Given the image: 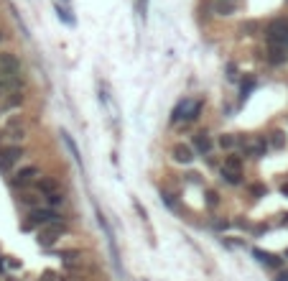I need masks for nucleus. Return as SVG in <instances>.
I'll list each match as a JSON object with an SVG mask.
<instances>
[{"label": "nucleus", "instance_id": "nucleus-17", "mask_svg": "<svg viewBox=\"0 0 288 281\" xmlns=\"http://www.w3.org/2000/svg\"><path fill=\"white\" fill-rule=\"evenodd\" d=\"M222 179H225L227 184H240V182H242V172H230V169L222 166Z\"/></svg>", "mask_w": 288, "mask_h": 281}, {"label": "nucleus", "instance_id": "nucleus-23", "mask_svg": "<svg viewBox=\"0 0 288 281\" xmlns=\"http://www.w3.org/2000/svg\"><path fill=\"white\" fill-rule=\"evenodd\" d=\"M250 192H253L255 197H260V194H265V189H263V187H258V184H255V187H250Z\"/></svg>", "mask_w": 288, "mask_h": 281}, {"label": "nucleus", "instance_id": "nucleus-18", "mask_svg": "<svg viewBox=\"0 0 288 281\" xmlns=\"http://www.w3.org/2000/svg\"><path fill=\"white\" fill-rule=\"evenodd\" d=\"M270 146L273 148H285V133L283 131H273L270 133Z\"/></svg>", "mask_w": 288, "mask_h": 281}, {"label": "nucleus", "instance_id": "nucleus-13", "mask_svg": "<svg viewBox=\"0 0 288 281\" xmlns=\"http://www.w3.org/2000/svg\"><path fill=\"white\" fill-rule=\"evenodd\" d=\"M18 202L26 205V207H31V210H36V207H41V197L38 194H31V192H21L18 194Z\"/></svg>", "mask_w": 288, "mask_h": 281}, {"label": "nucleus", "instance_id": "nucleus-8", "mask_svg": "<svg viewBox=\"0 0 288 281\" xmlns=\"http://www.w3.org/2000/svg\"><path fill=\"white\" fill-rule=\"evenodd\" d=\"M171 156H174L176 164H191V161H194V148H191L189 143H174Z\"/></svg>", "mask_w": 288, "mask_h": 281}, {"label": "nucleus", "instance_id": "nucleus-3", "mask_svg": "<svg viewBox=\"0 0 288 281\" xmlns=\"http://www.w3.org/2000/svg\"><path fill=\"white\" fill-rule=\"evenodd\" d=\"M265 38H268V44H283L288 46V21L283 18H275L265 26Z\"/></svg>", "mask_w": 288, "mask_h": 281}, {"label": "nucleus", "instance_id": "nucleus-20", "mask_svg": "<svg viewBox=\"0 0 288 281\" xmlns=\"http://www.w3.org/2000/svg\"><path fill=\"white\" fill-rule=\"evenodd\" d=\"M56 13H59V18H61V21L66 23V26H74V18L69 16V11H66V8H61V6H56Z\"/></svg>", "mask_w": 288, "mask_h": 281}, {"label": "nucleus", "instance_id": "nucleus-26", "mask_svg": "<svg viewBox=\"0 0 288 281\" xmlns=\"http://www.w3.org/2000/svg\"><path fill=\"white\" fill-rule=\"evenodd\" d=\"M280 192H283V194H288V184H283V189H280Z\"/></svg>", "mask_w": 288, "mask_h": 281}, {"label": "nucleus", "instance_id": "nucleus-12", "mask_svg": "<svg viewBox=\"0 0 288 281\" xmlns=\"http://www.w3.org/2000/svg\"><path fill=\"white\" fill-rule=\"evenodd\" d=\"M265 148H268V143L260 138V141H255V143L242 146V153H245V156H250V158H260V156H265Z\"/></svg>", "mask_w": 288, "mask_h": 281}, {"label": "nucleus", "instance_id": "nucleus-24", "mask_svg": "<svg viewBox=\"0 0 288 281\" xmlns=\"http://www.w3.org/2000/svg\"><path fill=\"white\" fill-rule=\"evenodd\" d=\"M275 281H288V271H280V273H275Z\"/></svg>", "mask_w": 288, "mask_h": 281}, {"label": "nucleus", "instance_id": "nucleus-29", "mask_svg": "<svg viewBox=\"0 0 288 281\" xmlns=\"http://www.w3.org/2000/svg\"><path fill=\"white\" fill-rule=\"evenodd\" d=\"M0 115H3V107H0Z\"/></svg>", "mask_w": 288, "mask_h": 281}, {"label": "nucleus", "instance_id": "nucleus-27", "mask_svg": "<svg viewBox=\"0 0 288 281\" xmlns=\"http://www.w3.org/2000/svg\"><path fill=\"white\" fill-rule=\"evenodd\" d=\"M3 38H6V33H3V31H0V41H3Z\"/></svg>", "mask_w": 288, "mask_h": 281}, {"label": "nucleus", "instance_id": "nucleus-5", "mask_svg": "<svg viewBox=\"0 0 288 281\" xmlns=\"http://www.w3.org/2000/svg\"><path fill=\"white\" fill-rule=\"evenodd\" d=\"M64 233H66V228H64L61 222H51V225H46V228H41V230H38V238H36V240H38V246H41V248H51Z\"/></svg>", "mask_w": 288, "mask_h": 281}, {"label": "nucleus", "instance_id": "nucleus-21", "mask_svg": "<svg viewBox=\"0 0 288 281\" xmlns=\"http://www.w3.org/2000/svg\"><path fill=\"white\" fill-rule=\"evenodd\" d=\"M8 138H11L13 143H18V141H23V138H26V131H23V128H13V131L8 133Z\"/></svg>", "mask_w": 288, "mask_h": 281}, {"label": "nucleus", "instance_id": "nucleus-9", "mask_svg": "<svg viewBox=\"0 0 288 281\" xmlns=\"http://www.w3.org/2000/svg\"><path fill=\"white\" fill-rule=\"evenodd\" d=\"M36 189H38L41 197H51V194L59 192V182H56L54 177H41V179L36 182Z\"/></svg>", "mask_w": 288, "mask_h": 281}, {"label": "nucleus", "instance_id": "nucleus-1", "mask_svg": "<svg viewBox=\"0 0 288 281\" xmlns=\"http://www.w3.org/2000/svg\"><path fill=\"white\" fill-rule=\"evenodd\" d=\"M51 222H59V212L51 210V207H36V210H28V217H26V230H33V228H46Z\"/></svg>", "mask_w": 288, "mask_h": 281}, {"label": "nucleus", "instance_id": "nucleus-6", "mask_svg": "<svg viewBox=\"0 0 288 281\" xmlns=\"http://www.w3.org/2000/svg\"><path fill=\"white\" fill-rule=\"evenodd\" d=\"M0 74H21V59L13 51H0Z\"/></svg>", "mask_w": 288, "mask_h": 281}, {"label": "nucleus", "instance_id": "nucleus-19", "mask_svg": "<svg viewBox=\"0 0 288 281\" xmlns=\"http://www.w3.org/2000/svg\"><path fill=\"white\" fill-rule=\"evenodd\" d=\"M46 202H49L51 207H59V205H64V202H66V197H64L61 192H56V194H51V197H46Z\"/></svg>", "mask_w": 288, "mask_h": 281}, {"label": "nucleus", "instance_id": "nucleus-22", "mask_svg": "<svg viewBox=\"0 0 288 281\" xmlns=\"http://www.w3.org/2000/svg\"><path fill=\"white\" fill-rule=\"evenodd\" d=\"M207 202H209L212 207L220 202V197H217V192H214V189H207Z\"/></svg>", "mask_w": 288, "mask_h": 281}, {"label": "nucleus", "instance_id": "nucleus-14", "mask_svg": "<svg viewBox=\"0 0 288 281\" xmlns=\"http://www.w3.org/2000/svg\"><path fill=\"white\" fill-rule=\"evenodd\" d=\"M225 169H230V172H242V158H240L237 153H227V156H225Z\"/></svg>", "mask_w": 288, "mask_h": 281}, {"label": "nucleus", "instance_id": "nucleus-2", "mask_svg": "<svg viewBox=\"0 0 288 281\" xmlns=\"http://www.w3.org/2000/svg\"><path fill=\"white\" fill-rule=\"evenodd\" d=\"M26 156V148L21 143H8V146H0V169L8 172L11 166H16L21 158Z\"/></svg>", "mask_w": 288, "mask_h": 281}, {"label": "nucleus", "instance_id": "nucleus-28", "mask_svg": "<svg viewBox=\"0 0 288 281\" xmlns=\"http://www.w3.org/2000/svg\"><path fill=\"white\" fill-rule=\"evenodd\" d=\"M0 141H3V133H0Z\"/></svg>", "mask_w": 288, "mask_h": 281}, {"label": "nucleus", "instance_id": "nucleus-16", "mask_svg": "<svg viewBox=\"0 0 288 281\" xmlns=\"http://www.w3.org/2000/svg\"><path fill=\"white\" fill-rule=\"evenodd\" d=\"M255 253V258L260 261V263H265V266H280V258H275L273 253H263V251H253Z\"/></svg>", "mask_w": 288, "mask_h": 281}, {"label": "nucleus", "instance_id": "nucleus-7", "mask_svg": "<svg viewBox=\"0 0 288 281\" xmlns=\"http://www.w3.org/2000/svg\"><path fill=\"white\" fill-rule=\"evenodd\" d=\"M265 59H268V64H273V67L285 64V62H288V46H283V44H268Z\"/></svg>", "mask_w": 288, "mask_h": 281}, {"label": "nucleus", "instance_id": "nucleus-11", "mask_svg": "<svg viewBox=\"0 0 288 281\" xmlns=\"http://www.w3.org/2000/svg\"><path fill=\"white\" fill-rule=\"evenodd\" d=\"M212 11L222 18H230L235 11H237V3H232V0H214L212 3Z\"/></svg>", "mask_w": 288, "mask_h": 281}, {"label": "nucleus", "instance_id": "nucleus-25", "mask_svg": "<svg viewBox=\"0 0 288 281\" xmlns=\"http://www.w3.org/2000/svg\"><path fill=\"white\" fill-rule=\"evenodd\" d=\"M146 3H148V0H138V8H140V16L146 18Z\"/></svg>", "mask_w": 288, "mask_h": 281}, {"label": "nucleus", "instance_id": "nucleus-15", "mask_svg": "<svg viewBox=\"0 0 288 281\" xmlns=\"http://www.w3.org/2000/svg\"><path fill=\"white\" fill-rule=\"evenodd\" d=\"M217 143H220V148H222V151H232V148H235V143H237V138H235L232 133H222V136L217 138Z\"/></svg>", "mask_w": 288, "mask_h": 281}, {"label": "nucleus", "instance_id": "nucleus-10", "mask_svg": "<svg viewBox=\"0 0 288 281\" xmlns=\"http://www.w3.org/2000/svg\"><path fill=\"white\" fill-rule=\"evenodd\" d=\"M194 146H196V151H199V153H204V156H207V153H212V148H214V141H212L207 133H204V131H199V133L194 136Z\"/></svg>", "mask_w": 288, "mask_h": 281}, {"label": "nucleus", "instance_id": "nucleus-4", "mask_svg": "<svg viewBox=\"0 0 288 281\" xmlns=\"http://www.w3.org/2000/svg\"><path fill=\"white\" fill-rule=\"evenodd\" d=\"M38 179H41V169H38L36 164H28V166H21V169L11 177V187L23 189V187H28V184L38 182Z\"/></svg>", "mask_w": 288, "mask_h": 281}, {"label": "nucleus", "instance_id": "nucleus-30", "mask_svg": "<svg viewBox=\"0 0 288 281\" xmlns=\"http://www.w3.org/2000/svg\"><path fill=\"white\" fill-rule=\"evenodd\" d=\"M285 258H288V251H285Z\"/></svg>", "mask_w": 288, "mask_h": 281}]
</instances>
